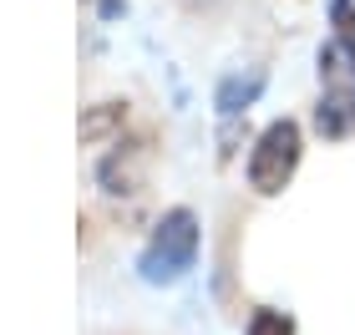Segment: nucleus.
<instances>
[{
  "instance_id": "nucleus-1",
  "label": "nucleus",
  "mask_w": 355,
  "mask_h": 335,
  "mask_svg": "<svg viewBox=\"0 0 355 335\" xmlns=\"http://www.w3.org/2000/svg\"><path fill=\"white\" fill-rule=\"evenodd\" d=\"M198 249H203V223L198 214L188 209V203H173V209H163V218L148 229V244L137 249V280L153 284V290H168V284L188 280L193 264H198Z\"/></svg>"
},
{
  "instance_id": "nucleus-2",
  "label": "nucleus",
  "mask_w": 355,
  "mask_h": 335,
  "mask_svg": "<svg viewBox=\"0 0 355 335\" xmlns=\"http://www.w3.org/2000/svg\"><path fill=\"white\" fill-rule=\"evenodd\" d=\"M300 157H304V127L295 117H274L254 148L244 157V183L254 198H279L300 173Z\"/></svg>"
},
{
  "instance_id": "nucleus-3",
  "label": "nucleus",
  "mask_w": 355,
  "mask_h": 335,
  "mask_svg": "<svg viewBox=\"0 0 355 335\" xmlns=\"http://www.w3.org/2000/svg\"><path fill=\"white\" fill-rule=\"evenodd\" d=\"M153 163H157V132L137 127V132H122L117 142H107L92 178L102 188V198H142L148 178H153Z\"/></svg>"
},
{
  "instance_id": "nucleus-4",
  "label": "nucleus",
  "mask_w": 355,
  "mask_h": 335,
  "mask_svg": "<svg viewBox=\"0 0 355 335\" xmlns=\"http://www.w3.org/2000/svg\"><path fill=\"white\" fill-rule=\"evenodd\" d=\"M264 87H269V71H264V67H244V71L218 76V87H214V112H218V122L249 117V107L264 97Z\"/></svg>"
},
{
  "instance_id": "nucleus-5",
  "label": "nucleus",
  "mask_w": 355,
  "mask_h": 335,
  "mask_svg": "<svg viewBox=\"0 0 355 335\" xmlns=\"http://www.w3.org/2000/svg\"><path fill=\"white\" fill-rule=\"evenodd\" d=\"M127 122H132V102L127 97H102V102L82 107L76 137H82V148H107V142H117L127 132Z\"/></svg>"
},
{
  "instance_id": "nucleus-6",
  "label": "nucleus",
  "mask_w": 355,
  "mask_h": 335,
  "mask_svg": "<svg viewBox=\"0 0 355 335\" xmlns=\"http://www.w3.org/2000/svg\"><path fill=\"white\" fill-rule=\"evenodd\" d=\"M310 122L325 142H350L355 137V87H320Z\"/></svg>"
},
{
  "instance_id": "nucleus-7",
  "label": "nucleus",
  "mask_w": 355,
  "mask_h": 335,
  "mask_svg": "<svg viewBox=\"0 0 355 335\" xmlns=\"http://www.w3.org/2000/svg\"><path fill=\"white\" fill-rule=\"evenodd\" d=\"M315 71H320V87H355V41L330 36L315 51Z\"/></svg>"
},
{
  "instance_id": "nucleus-8",
  "label": "nucleus",
  "mask_w": 355,
  "mask_h": 335,
  "mask_svg": "<svg viewBox=\"0 0 355 335\" xmlns=\"http://www.w3.org/2000/svg\"><path fill=\"white\" fill-rule=\"evenodd\" d=\"M244 335H300V320L279 305H254L244 320Z\"/></svg>"
},
{
  "instance_id": "nucleus-9",
  "label": "nucleus",
  "mask_w": 355,
  "mask_h": 335,
  "mask_svg": "<svg viewBox=\"0 0 355 335\" xmlns=\"http://www.w3.org/2000/svg\"><path fill=\"white\" fill-rule=\"evenodd\" d=\"M239 142H244V117H229V122H218V168H229V163H234Z\"/></svg>"
},
{
  "instance_id": "nucleus-10",
  "label": "nucleus",
  "mask_w": 355,
  "mask_h": 335,
  "mask_svg": "<svg viewBox=\"0 0 355 335\" xmlns=\"http://www.w3.org/2000/svg\"><path fill=\"white\" fill-rule=\"evenodd\" d=\"M330 36L340 41H355V0H330Z\"/></svg>"
},
{
  "instance_id": "nucleus-11",
  "label": "nucleus",
  "mask_w": 355,
  "mask_h": 335,
  "mask_svg": "<svg viewBox=\"0 0 355 335\" xmlns=\"http://www.w3.org/2000/svg\"><path fill=\"white\" fill-rule=\"evenodd\" d=\"M92 6H96L102 21H122V15H127V0H92Z\"/></svg>"
}]
</instances>
